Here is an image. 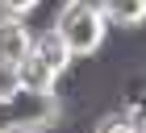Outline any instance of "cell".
I'll use <instances>...</instances> for the list:
<instances>
[{
  "mask_svg": "<svg viewBox=\"0 0 146 133\" xmlns=\"http://www.w3.org/2000/svg\"><path fill=\"white\" fill-rule=\"evenodd\" d=\"M84 4H92V9H100V13H104V4H109V0H84Z\"/></svg>",
  "mask_w": 146,
  "mask_h": 133,
  "instance_id": "30bf717a",
  "label": "cell"
},
{
  "mask_svg": "<svg viewBox=\"0 0 146 133\" xmlns=\"http://www.w3.org/2000/svg\"><path fill=\"white\" fill-rule=\"evenodd\" d=\"M17 92V66H0V96Z\"/></svg>",
  "mask_w": 146,
  "mask_h": 133,
  "instance_id": "9c48e42d",
  "label": "cell"
},
{
  "mask_svg": "<svg viewBox=\"0 0 146 133\" xmlns=\"http://www.w3.org/2000/svg\"><path fill=\"white\" fill-rule=\"evenodd\" d=\"M104 21L113 29H138V25H146V0H109Z\"/></svg>",
  "mask_w": 146,
  "mask_h": 133,
  "instance_id": "5b68a950",
  "label": "cell"
},
{
  "mask_svg": "<svg viewBox=\"0 0 146 133\" xmlns=\"http://www.w3.org/2000/svg\"><path fill=\"white\" fill-rule=\"evenodd\" d=\"M54 29L63 33V42L71 46L75 58H92L104 46V33H109V21H104L100 9H92L84 0H63L54 13Z\"/></svg>",
  "mask_w": 146,
  "mask_h": 133,
  "instance_id": "6da1fadb",
  "label": "cell"
},
{
  "mask_svg": "<svg viewBox=\"0 0 146 133\" xmlns=\"http://www.w3.org/2000/svg\"><path fill=\"white\" fill-rule=\"evenodd\" d=\"M29 50H34V29L25 25V17L0 13V66H17Z\"/></svg>",
  "mask_w": 146,
  "mask_h": 133,
  "instance_id": "7a4b0ae2",
  "label": "cell"
},
{
  "mask_svg": "<svg viewBox=\"0 0 146 133\" xmlns=\"http://www.w3.org/2000/svg\"><path fill=\"white\" fill-rule=\"evenodd\" d=\"M121 108H129L134 125L146 129V71H138V75L125 79V88H121Z\"/></svg>",
  "mask_w": 146,
  "mask_h": 133,
  "instance_id": "8992f818",
  "label": "cell"
},
{
  "mask_svg": "<svg viewBox=\"0 0 146 133\" xmlns=\"http://www.w3.org/2000/svg\"><path fill=\"white\" fill-rule=\"evenodd\" d=\"M96 129H109V133H134L138 125H134V117H129V108H121V104H117L113 112H100V117H96Z\"/></svg>",
  "mask_w": 146,
  "mask_h": 133,
  "instance_id": "52a82bcc",
  "label": "cell"
},
{
  "mask_svg": "<svg viewBox=\"0 0 146 133\" xmlns=\"http://www.w3.org/2000/svg\"><path fill=\"white\" fill-rule=\"evenodd\" d=\"M34 50L46 58V63L54 66L58 75H67L71 66H75V54H71V46L63 42V33L50 25V29H42V33H34Z\"/></svg>",
  "mask_w": 146,
  "mask_h": 133,
  "instance_id": "277c9868",
  "label": "cell"
},
{
  "mask_svg": "<svg viewBox=\"0 0 146 133\" xmlns=\"http://www.w3.org/2000/svg\"><path fill=\"white\" fill-rule=\"evenodd\" d=\"M34 9H42V0H0V13L9 17H29Z\"/></svg>",
  "mask_w": 146,
  "mask_h": 133,
  "instance_id": "ba28073f",
  "label": "cell"
},
{
  "mask_svg": "<svg viewBox=\"0 0 146 133\" xmlns=\"http://www.w3.org/2000/svg\"><path fill=\"white\" fill-rule=\"evenodd\" d=\"M58 79L63 75H58L38 50H29V54L17 63V88H25V92H58Z\"/></svg>",
  "mask_w": 146,
  "mask_h": 133,
  "instance_id": "3957f363",
  "label": "cell"
}]
</instances>
